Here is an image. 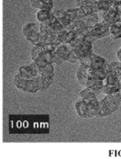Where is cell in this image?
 I'll list each match as a JSON object with an SVG mask.
<instances>
[{
    "label": "cell",
    "mask_w": 121,
    "mask_h": 159,
    "mask_svg": "<svg viewBox=\"0 0 121 159\" xmlns=\"http://www.w3.org/2000/svg\"><path fill=\"white\" fill-rule=\"evenodd\" d=\"M120 102H121V92L106 95L99 102V107L96 111L95 117L103 118L113 114L115 111H117Z\"/></svg>",
    "instance_id": "cell-1"
},
{
    "label": "cell",
    "mask_w": 121,
    "mask_h": 159,
    "mask_svg": "<svg viewBox=\"0 0 121 159\" xmlns=\"http://www.w3.org/2000/svg\"><path fill=\"white\" fill-rule=\"evenodd\" d=\"M111 25L107 21H99L95 26H93L92 30L86 36V41L93 42L98 39H102L104 37L109 36V30Z\"/></svg>",
    "instance_id": "cell-2"
},
{
    "label": "cell",
    "mask_w": 121,
    "mask_h": 159,
    "mask_svg": "<svg viewBox=\"0 0 121 159\" xmlns=\"http://www.w3.org/2000/svg\"><path fill=\"white\" fill-rule=\"evenodd\" d=\"M99 17H102V20L109 22L110 25L118 24V11L116 5H112L107 10L100 11Z\"/></svg>",
    "instance_id": "cell-3"
},
{
    "label": "cell",
    "mask_w": 121,
    "mask_h": 159,
    "mask_svg": "<svg viewBox=\"0 0 121 159\" xmlns=\"http://www.w3.org/2000/svg\"><path fill=\"white\" fill-rule=\"evenodd\" d=\"M72 51H73V46L70 43H61L60 45L57 46L54 53L57 54L58 56H60L65 61H68V58L71 55Z\"/></svg>",
    "instance_id": "cell-4"
},
{
    "label": "cell",
    "mask_w": 121,
    "mask_h": 159,
    "mask_svg": "<svg viewBox=\"0 0 121 159\" xmlns=\"http://www.w3.org/2000/svg\"><path fill=\"white\" fill-rule=\"evenodd\" d=\"M108 71H109L108 66L106 68H102V69H96V68L90 67V66H87V73H88L89 78L104 80Z\"/></svg>",
    "instance_id": "cell-5"
},
{
    "label": "cell",
    "mask_w": 121,
    "mask_h": 159,
    "mask_svg": "<svg viewBox=\"0 0 121 159\" xmlns=\"http://www.w3.org/2000/svg\"><path fill=\"white\" fill-rule=\"evenodd\" d=\"M33 80L37 84V87L38 89V91H42V92L45 91L46 89L50 86V84L53 83V78H49V77H45L42 75L36 77Z\"/></svg>",
    "instance_id": "cell-6"
},
{
    "label": "cell",
    "mask_w": 121,
    "mask_h": 159,
    "mask_svg": "<svg viewBox=\"0 0 121 159\" xmlns=\"http://www.w3.org/2000/svg\"><path fill=\"white\" fill-rule=\"evenodd\" d=\"M76 76H77L78 82L85 87L87 86V83H88V80H89V76H88V73H87V66L80 64L79 68H78V70L76 72Z\"/></svg>",
    "instance_id": "cell-7"
},
{
    "label": "cell",
    "mask_w": 121,
    "mask_h": 159,
    "mask_svg": "<svg viewBox=\"0 0 121 159\" xmlns=\"http://www.w3.org/2000/svg\"><path fill=\"white\" fill-rule=\"evenodd\" d=\"M75 107H76L77 114L79 117H81V118H91L92 117L88 111L87 103L84 102V99L78 100V102L75 103Z\"/></svg>",
    "instance_id": "cell-8"
},
{
    "label": "cell",
    "mask_w": 121,
    "mask_h": 159,
    "mask_svg": "<svg viewBox=\"0 0 121 159\" xmlns=\"http://www.w3.org/2000/svg\"><path fill=\"white\" fill-rule=\"evenodd\" d=\"M104 81V85H111V86H114V87H117L119 88L121 90V83L119 82V79L117 75L115 74L114 72L112 71H108L107 72V75L105 77V79L103 80Z\"/></svg>",
    "instance_id": "cell-9"
},
{
    "label": "cell",
    "mask_w": 121,
    "mask_h": 159,
    "mask_svg": "<svg viewBox=\"0 0 121 159\" xmlns=\"http://www.w3.org/2000/svg\"><path fill=\"white\" fill-rule=\"evenodd\" d=\"M18 73L20 74V76L22 78H24L26 80H32V79H34L36 77H38L36 72H34L32 68H30V66H20L18 69Z\"/></svg>",
    "instance_id": "cell-10"
},
{
    "label": "cell",
    "mask_w": 121,
    "mask_h": 159,
    "mask_svg": "<svg viewBox=\"0 0 121 159\" xmlns=\"http://www.w3.org/2000/svg\"><path fill=\"white\" fill-rule=\"evenodd\" d=\"M107 66H108V64L104 58L97 56L95 54H92L91 55V63H90V67H93L96 69H102V68H106Z\"/></svg>",
    "instance_id": "cell-11"
},
{
    "label": "cell",
    "mask_w": 121,
    "mask_h": 159,
    "mask_svg": "<svg viewBox=\"0 0 121 159\" xmlns=\"http://www.w3.org/2000/svg\"><path fill=\"white\" fill-rule=\"evenodd\" d=\"M80 19H82L87 26H95L99 22V14L93 12L85 15V16L81 17Z\"/></svg>",
    "instance_id": "cell-12"
},
{
    "label": "cell",
    "mask_w": 121,
    "mask_h": 159,
    "mask_svg": "<svg viewBox=\"0 0 121 159\" xmlns=\"http://www.w3.org/2000/svg\"><path fill=\"white\" fill-rule=\"evenodd\" d=\"M103 85H104V81L103 80L95 79V78H89L87 86H86V87L91 88L92 90H94L95 92L98 93L99 91H101V88L103 87Z\"/></svg>",
    "instance_id": "cell-13"
},
{
    "label": "cell",
    "mask_w": 121,
    "mask_h": 159,
    "mask_svg": "<svg viewBox=\"0 0 121 159\" xmlns=\"http://www.w3.org/2000/svg\"><path fill=\"white\" fill-rule=\"evenodd\" d=\"M83 99V98H82ZM84 102L87 103V107H88V111L90 112V115L92 116V117H95V114L97 110H98L99 107V100L97 98H94V99H84Z\"/></svg>",
    "instance_id": "cell-14"
},
{
    "label": "cell",
    "mask_w": 121,
    "mask_h": 159,
    "mask_svg": "<svg viewBox=\"0 0 121 159\" xmlns=\"http://www.w3.org/2000/svg\"><path fill=\"white\" fill-rule=\"evenodd\" d=\"M109 36L112 40H118L121 38V24H113L109 30Z\"/></svg>",
    "instance_id": "cell-15"
},
{
    "label": "cell",
    "mask_w": 121,
    "mask_h": 159,
    "mask_svg": "<svg viewBox=\"0 0 121 159\" xmlns=\"http://www.w3.org/2000/svg\"><path fill=\"white\" fill-rule=\"evenodd\" d=\"M27 81H28V80L22 78V77L20 76V74H19V73H17V74L14 76L13 83H14L15 86H16V88L19 89V90L25 91L26 86H27Z\"/></svg>",
    "instance_id": "cell-16"
},
{
    "label": "cell",
    "mask_w": 121,
    "mask_h": 159,
    "mask_svg": "<svg viewBox=\"0 0 121 159\" xmlns=\"http://www.w3.org/2000/svg\"><path fill=\"white\" fill-rule=\"evenodd\" d=\"M80 96L83 99H88V100L94 99V98H97V92L92 90V89L89 87H85V89H83V90L80 92Z\"/></svg>",
    "instance_id": "cell-17"
},
{
    "label": "cell",
    "mask_w": 121,
    "mask_h": 159,
    "mask_svg": "<svg viewBox=\"0 0 121 159\" xmlns=\"http://www.w3.org/2000/svg\"><path fill=\"white\" fill-rule=\"evenodd\" d=\"M52 14V10L48 9H38L37 13V18L40 22H46V20L49 19V17Z\"/></svg>",
    "instance_id": "cell-18"
},
{
    "label": "cell",
    "mask_w": 121,
    "mask_h": 159,
    "mask_svg": "<svg viewBox=\"0 0 121 159\" xmlns=\"http://www.w3.org/2000/svg\"><path fill=\"white\" fill-rule=\"evenodd\" d=\"M45 51V44H37V45H33V47L32 49V60L36 59L37 56H40L41 54Z\"/></svg>",
    "instance_id": "cell-19"
},
{
    "label": "cell",
    "mask_w": 121,
    "mask_h": 159,
    "mask_svg": "<svg viewBox=\"0 0 121 159\" xmlns=\"http://www.w3.org/2000/svg\"><path fill=\"white\" fill-rule=\"evenodd\" d=\"M101 92L104 93L105 95H109V94H114L117 93V92H121V90L119 88L111 86V85H103V87L101 88Z\"/></svg>",
    "instance_id": "cell-20"
},
{
    "label": "cell",
    "mask_w": 121,
    "mask_h": 159,
    "mask_svg": "<svg viewBox=\"0 0 121 159\" xmlns=\"http://www.w3.org/2000/svg\"><path fill=\"white\" fill-rule=\"evenodd\" d=\"M41 75L45 77H49V78H53L54 77V64L50 63V64L46 65L41 70Z\"/></svg>",
    "instance_id": "cell-21"
},
{
    "label": "cell",
    "mask_w": 121,
    "mask_h": 159,
    "mask_svg": "<svg viewBox=\"0 0 121 159\" xmlns=\"http://www.w3.org/2000/svg\"><path fill=\"white\" fill-rule=\"evenodd\" d=\"M34 30H37V25L34 24V22H29V24H27L23 26L22 33H23V34H24V37L26 38L30 33L34 32Z\"/></svg>",
    "instance_id": "cell-22"
},
{
    "label": "cell",
    "mask_w": 121,
    "mask_h": 159,
    "mask_svg": "<svg viewBox=\"0 0 121 159\" xmlns=\"http://www.w3.org/2000/svg\"><path fill=\"white\" fill-rule=\"evenodd\" d=\"M38 38H40V30H34V32L30 33L25 39L27 41H29L30 43H32L33 45H37Z\"/></svg>",
    "instance_id": "cell-23"
},
{
    "label": "cell",
    "mask_w": 121,
    "mask_h": 159,
    "mask_svg": "<svg viewBox=\"0 0 121 159\" xmlns=\"http://www.w3.org/2000/svg\"><path fill=\"white\" fill-rule=\"evenodd\" d=\"M37 91H38V89L37 87V84L34 82V80H28L27 81V86L25 89V92H29V93H36Z\"/></svg>",
    "instance_id": "cell-24"
},
{
    "label": "cell",
    "mask_w": 121,
    "mask_h": 159,
    "mask_svg": "<svg viewBox=\"0 0 121 159\" xmlns=\"http://www.w3.org/2000/svg\"><path fill=\"white\" fill-rule=\"evenodd\" d=\"M41 58H44V59L48 62L49 64L53 63V57H54V52H50V51H44L41 55H40ZM38 57V56H37Z\"/></svg>",
    "instance_id": "cell-25"
},
{
    "label": "cell",
    "mask_w": 121,
    "mask_h": 159,
    "mask_svg": "<svg viewBox=\"0 0 121 159\" xmlns=\"http://www.w3.org/2000/svg\"><path fill=\"white\" fill-rule=\"evenodd\" d=\"M97 5H98L99 12H100V11L107 10L109 7H111V5L109 4L106 0H98V1H97Z\"/></svg>",
    "instance_id": "cell-26"
},
{
    "label": "cell",
    "mask_w": 121,
    "mask_h": 159,
    "mask_svg": "<svg viewBox=\"0 0 121 159\" xmlns=\"http://www.w3.org/2000/svg\"><path fill=\"white\" fill-rule=\"evenodd\" d=\"M33 61L36 62V63L37 64V66H38V67H40V68L41 69V70H42V69H44V68L45 67L46 65L49 64L48 62H46V61L44 59V58H41V56L37 57L36 59H33Z\"/></svg>",
    "instance_id": "cell-27"
},
{
    "label": "cell",
    "mask_w": 121,
    "mask_h": 159,
    "mask_svg": "<svg viewBox=\"0 0 121 159\" xmlns=\"http://www.w3.org/2000/svg\"><path fill=\"white\" fill-rule=\"evenodd\" d=\"M66 14H67V13H66ZM57 20H58V22H60V24H61L62 25H63L64 28H66V26H67V25H68L70 24V22L72 21V19L70 18V17L68 16V15H66V16H64V17L58 18Z\"/></svg>",
    "instance_id": "cell-28"
},
{
    "label": "cell",
    "mask_w": 121,
    "mask_h": 159,
    "mask_svg": "<svg viewBox=\"0 0 121 159\" xmlns=\"http://www.w3.org/2000/svg\"><path fill=\"white\" fill-rule=\"evenodd\" d=\"M29 66H30V68H32V70H33L34 72H36V74H37V76H41V69L40 67H38L37 64L33 60H32V63L29 64Z\"/></svg>",
    "instance_id": "cell-29"
},
{
    "label": "cell",
    "mask_w": 121,
    "mask_h": 159,
    "mask_svg": "<svg viewBox=\"0 0 121 159\" xmlns=\"http://www.w3.org/2000/svg\"><path fill=\"white\" fill-rule=\"evenodd\" d=\"M52 12L57 19L61 18V17H64L67 15L66 14V10H61V9H54V10H52Z\"/></svg>",
    "instance_id": "cell-30"
},
{
    "label": "cell",
    "mask_w": 121,
    "mask_h": 159,
    "mask_svg": "<svg viewBox=\"0 0 121 159\" xmlns=\"http://www.w3.org/2000/svg\"><path fill=\"white\" fill-rule=\"evenodd\" d=\"M42 4H44V8L42 9L53 10V8H54V1L53 0H42Z\"/></svg>",
    "instance_id": "cell-31"
},
{
    "label": "cell",
    "mask_w": 121,
    "mask_h": 159,
    "mask_svg": "<svg viewBox=\"0 0 121 159\" xmlns=\"http://www.w3.org/2000/svg\"><path fill=\"white\" fill-rule=\"evenodd\" d=\"M66 13H67V15L72 19V20H74V19H77V16H76V8L66 10Z\"/></svg>",
    "instance_id": "cell-32"
},
{
    "label": "cell",
    "mask_w": 121,
    "mask_h": 159,
    "mask_svg": "<svg viewBox=\"0 0 121 159\" xmlns=\"http://www.w3.org/2000/svg\"><path fill=\"white\" fill-rule=\"evenodd\" d=\"M65 60L64 59H62V58L60 57V56H58L57 54H54V57H53V64H57V65H58V64H62L63 63Z\"/></svg>",
    "instance_id": "cell-33"
},
{
    "label": "cell",
    "mask_w": 121,
    "mask_h": 159,
    "mask_svg": "<svg viewBox=\"0 0 121 159\" xmlns=\"http://www.w3.org/2000/svg\"><path fill=\"white\" fill-rule=\"evenodd\" d=\"M57 46L56 45H53V44H45V51H50V52H54L56 50Z\"/></svg>",
    "instance_id": "cell-34"
},
{
    "label": "cell",
    "mask_w": 121,
    "mask_h": 159,
    "mask_svg": "<svg viewBox=\"0 0 121 159\" xmlns=\"http://www.w3.org/2000/svg\"><path fill=\"white\" fill-rule=\"evenodd\" d=\"M117 58H118V60H119V62H121V48L118 50V51H117Z\"/></svg>",
    "instance_id": "cell-35"
},
{
    "label": "cell",
    "mask_w": 121,
    "mask_h": 159,
    "mask_svg": "<svg viewBox=\"0 0 121 159\" xmlns=\"http://www.w3.org/2000/svg\"><path fill=\"white\" fill-rule=\"evenodd\" d=\"M87 1H89V0H87Z\"/></svg>",
    "instance_id": "cell-36"
},
{
    "label": "cell",
    "mask_w": 121,
    "mask_h": 159,
    "mask_svg": "<svg viewBox=\"0 0 121 159\" xmlns=\"http://www.w3.org/2000/svg\"><path fill=\"white\" fill-rule=\"evenodd\" d=\"M97 1H98V0H97Z\"/></svg>",
    "instance_id": "cell-37"
}]
</instances>
